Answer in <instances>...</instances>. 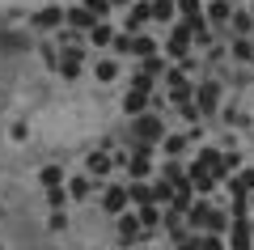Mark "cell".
Wrapping results in <instances>:
<instances>
[{"instance_id": "cell-25", "label": "cell", "mask_w": 254, "mask_h": 250, "mask_svg": "<svg viewBox=\"0 0 254 250\" xmlns=\"http://www.w3.org/2000/svg\"><path fill=\"white\" fill-rule=\"evenodd\" d=\"M51 229H55V233L68 229V216H64V212H51Z\"/></svg>"}, {"instance_id": "cell-21", "label": "cell", "mask_w": 254, "mask_h": 250, "mask_svg": "<svg viewBox=\"0 0 254 250\" xmlns=\"http://www.w3.org/2000/svg\"><path fill=\"white\" fill-rule=\"evenodd\" d=\"M85 9H89V13H93L98 21H106V13L115 9V4H110V0H85Z\"/></svg>"}, {"instance_id": "cell-26", "label": "cell", "mask_w": 254, "mask_h": 250, "mask_svg": "<svg viewBox=\"0 0 254 250\" xmlns=\"http://www.w3.org/2000/svg\"><path fill=\"white\" fill-rule=\"evenodd\" d=\"M110 4H127V0H110Z\"/></svg>"}, {"instance_id": "cell-8", "label": "cell", "mask_w": 254, "mask_h": 250, "mask_svg": "<svg viewBox=\"0 0 254 250\" xmlns=\"http://www.w3.org/2000/svg\"><path fill=\"white\" fill-rule=\"evenodd\" d=\"M123 115H148V98H144V89H127L123 93Z\"/></svg>"}, {"instance_id": "cell-13", "label": "cell", "mask_w": 254, "mask_h": 250, "mask_svg": "<svg viewBox=\"0 0 254 250\" xmlns=\"http://www.w3.org/2000/svg\"><path fill=\"white\" fill-rule=\"evenodd\" d=\"M38 26L43 30H64V9L60 4H47V9L38 13Z\"/></svg>"}, {"instance_id": "cell-14", "label": "cell", "mask_w": 254, "mask_h": 250, "mask_svg": "<svg viewBox=\"0 0 254 250\" xmlns=\"http://www.w3.org/2000/svg\"><path fill=\"white\" fill-rule=\"evenodd\" d=\"M182 170H187L182 161H165V166H161V178L170 182V187H182V182H187V174H182Z\"/></svg>"}, {"instance_id": "cell-4", "label": "cell", "mask_w": 254, "mask_h": 250, "mask_svg": "<svg viewBox=\"0 0 254 250\" xmlns=\"http://www.w3.org/2000/svg\"><path fill=\"white\" fill-rule=\"evenodd\" d=\"M195 102H199V110H203V115H212V110H216L220 106V85H216V81H199V85H195Z\"/></svg>"}, {"instance_id": "cell-10", "label": "cell", "mask_w": 254, "mask_h": 250, "mask_svg": "<svg viewBox=\"0 0 254 250\" xmlns=\"http://www.w3.org/2000/svg\"><path fill=\"white\" fill-rule=\"evenodd\" d=\"M127 55H136V60L157 55V38H153V34H131V51H127Z\"/></svg>"}, {"instance_id": "cell-20", "label": "cell", "mask_w": 254, "mask_h": 250, "mask_svg": "<svg viewBox=\"0 0 254 250\" xmlns=\"http://www.w3.org/2000/svg\"><path fill=\"white\" fill-rule=\"evenodd\" d=\"M38 178H43V187H64V170H60V166H43Z\"/></svg>"}, {"instance_id": "cell-6", "label": "cell", "mask_w": 254, "mask_h": 250, "mask_svg": "<svg viewBox=\"0 0 254 250\" xmlns=\"http://www.w3.org/2000/svg\"><path fill=\"white\" fill-rule=\"evenodd\" d=\"M119 242H123V246L144 242V221H140V216H131V212H123V216H119Z\"/></svg>"}, {"instance_id": "cell-5", "label": "cell", "mask_w": 254, "mask_h": 250, "mask_svg": "<svg viewBox=\"0 0 254 250\" xmlns=\"http://www.w3.org/2000/svg\"><path fill=\"white\" fill-rule=\"evenodd\" d=\"M81 64H85V51L81 47H64V55H60V64H55V72H60V77H81Z\"/></svg>"}, {"instance_id": "cell-27", "label": "cell", "mask_w": 254, "mask_h": 250, "mask_svg": "<svg viewBox=\"0 0 254 250\" xmlns=\"http://www.w3.org/2000/svg\"><path fill=\"white\" fill-rule=\"evenodd\" d=\"M250 212H254V195H250Z\"/></svg>"}, {"instance_id": "cell-16", "label": "cell", "mask_w": 254, "mask_h": 250, "mask_svg": "<svg viewBox=\"0 0 254 250\" xmlns=\"http://www.w3.org/2000/svg\"><path fill=\"white\" fill-rule=\"evenodd\" d=\"M68 199H72V191H68V187H47V208H51V212H64Z\"/></svg>"}, {"instance_id": "cell-3", "label": "cell", "mask_w": 254, "mask_h": 250, "mask_svg": "<svg viewBox=\"0 0 254 250\" xmlns=\"http://www.w3.org/2000/svg\"><path fill=\"white\" fill-rule=\"evenodd\" d=\"M229 250H250L254 246V233H250V216H233V225H229Z\"/></svg>"}, {"instance_id": "cell-15", "label": "cell", "mask_w": 254, "mask_h": 250, "mask_svg": "<svg viewBox=\"0 0 254 250\" xmlns=\"http://www.w3.org/2000/svg\"><path fill=\"white\" fill-rule=\"evenodd\" d=\"M127 191H131V204H136V208H144V204H157V191H153V187H144V182H131Z\"/></svg>"}, {"instance_id": "cell-7", "label": "cell", "mask_w": 254, "mask_h": 250, "mask_svg": "<svg viewBox=\"0 0 254 250\" xmlns=\"http://www.w3.org/2000/svg\"><path fill=\"white\" fill-rule=\"evenodd\" d=\"M127 204H131V191H127V187H110L106 195H102V208H106L110 216H123Z\"/></svg>"}, {"instance_id": "cell-1", "label": "cell", "mask_w": 254, "mask_h": 250, "mask_svg": "<svg viewBox=\"0 0 254 250\" xmlns=\"http://www.w3.org/2000/svg\"><path fill=\"white\" fill-rule=\"evenodd\" d=\"M190 43H195V30H190L187 21H182V26H174L170 38H165V60H187Z\"/></svg>"}, {"instance_id": "cell-23", "label": "cell", "mask_w": 254, "mask_h": 250, "mask_svg": "<svg viewBox=\"0 0 254 250\" xmlns=\"http://www.w3.org/2000/svg\"><path fill=\"white\" fill-rule=\"evenodd\" d=\"M140 221H144L148 229H153V225L161 221V208H157V204H144V208H140Z\"/></svg>"}, {"instance_id": "cell-24", "label": "cell", "mask_w": 254, "mask_h": 250, "mask_svg": "<svg viewBox=\"0 0 254 250\" xmlns=\"http://www.w3.org/2000/svg\"><path fill=\"white\" fill-rule=\"evenodd\" d=\"M233 55H237V60H250V55H254V47L246 43V38H237V43H233Z\"/></svg>"}, {"instance_id": "cell-11", "label": "cell", "mask_w": 254, "mask_h": 250, "mask_svg": "<svg viewBox=\"0 0 254 250\" xmlns=\"http://www.w3.org/2000/svg\"><path fill=\"white\" fill-rule=\"evenodd\" d=\"M208 21H212V26H229V21H233L229 0H208Z\"/></svg>"}, {"instance_id": "cell-18", "label": "cell", "mask_w": 254, "mask_h": 250, "mask_svg": "<svg viewBox=\"0 0 254 250\" xmlns=\"http://www.w3.org/2000/svg\"><path fill=\"white\" fill-rule=\"evenodd\" d=\"M93 77H98L102 85H110V81L119 77V60H98V64H93Z\"/></svg>"}, {"instance_id": "cell-17", "label": "cell", "mask_w": 254, "mask_h": 250, "mask_svg": "<svg viewBox=\"0 0 254 250\" xmlns=\"http://www.w3.org/2000/svg\"><path fill=\"white\" fill-rule=\"evenodd\" d=\"M229 30H233V38H246L254 30V13H233V21H229Z\"/></svg>"}, {"instance_id": "cell-29", "label": "cell", "mask_w": 254, "mask_h": 250, "mask_svg": "<svg viewBox=\"0 0 254 250\" xmlns=\"http://www.w3.org/2000/svg\"><path fill=\"white\" fill-rule=\"evenodd\" d=\"M250 233H254V221H250Z\"/></svg>"}, {"instance_id": "cell-19", "label": "cell", "mask_w": 254, "mask_h": 250, "mask_svg": "<svg viewBox=\"0 0 254 250\" xmlns=\"http://www.w3.org/2000/svg\"><path fill=\"white\" fill-rule=\"evenodd\" d=\"M174 13H178V0H153V17L157 21H174Z\"/></svg>"}, {"instance_id": "cell-22", "label": "cell", "mask_w": 254, "mask_h": 250, "mask_svg": "<svg viewBox=\"0 0 254 250\" xmlns=\"http://www.w3.org/2000/svg\"><path fill=\"white\" fill-rule=\"evenodd\" d=\"M182 149H187V136H178V132H165V153L174 157V153H182Z\"/></svg>"}, {"instance_id": "cell-12", "label": "cell", "mask_w": 254, "mask_h": 250, "mask_svg": "<svg viewBox=\"0 0 254 250\" xmlns=\"http://www.w3.org/2000/svg\"><path fill=\"white\" fill-rule=\"evenodd\" d=\"M115 38H119V30L110 26V21H98V26L89 30V43H93V47H110Z\"/></svg>"}, {"instance_id": "cell-9", "label": "cell", "mask_w": 254, "mask_h": 250, "mask_svg": "<svg viewBox=\"0 0 254 250\" xmlns=\"http://www.w3.org/2000/svg\"><path fill=\"white\" fill-rule=\"evenodd\" d=\"M110 166H115V157H110V153H89V157H85V170H89L93 178H106Z\"/></svg>"}, {"instance_id": "cell-2", "label": "cell", "mask_w": 254, "mask_h": 250, "mask_svg": "<svg viewBox=\"0 0 254 250\" xmlns=\"http://www.w3.org/2000/svg\"><path fill=\"white\" fill-rule=\"evenodd\" d=\"M131 136H136L140 144H153V140H165V123L157 115H136V123H131Z\"/></svg>"}, {"instance_id": "cell-28", "label": "cell", "mask_w": 254, "mask_h": 250, "mask_svg": "<svg viewBox=\"0 0 254 250\" xmlns=\"http://www.w3.org/2000/svg\"><path fill=\"white\" fill-rule=\"evenodd\" d=\"M250 13H254V0H250Z\"/></svg>"}]
</instances>
